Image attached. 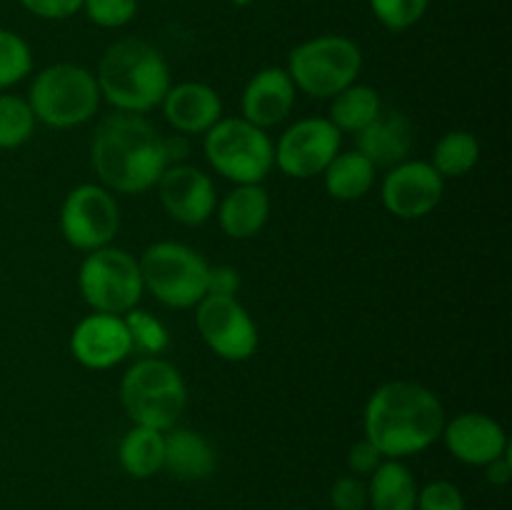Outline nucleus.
<instances>
[{
  "label": "nucleus",
  "mask_w": 512,
  "mask_h": 510,
  "mask_svg": "<svg viewBox=\"0 0 512 510\" xmlns=\"http://www.w3.org/2000/svg\"><path fill=\"white\" fill-rule=\"evenodd\" d=\"M480 163V143L470 130H450L435 143L433 165L443 178H463Z\"/></svg>",
  "instance_id": "obj_26"
},
{
  "label": "nucleus",
  "mask_w": 512,
  "mask_h": 510,
  "mask_svg": "<svg viewBox=\"0 0 512 510\" xmlns=\"http://www.w3.org/2000/svg\"><path fill=\"white\" fill-rule=\"evenodd\" d=\"M20 5L40 20H68L83 10V0H20Z\"/></svg>",
  "instance_id": "obj_34"
},
{
  "label": "nucleus",
  "mask_w": 512,
  "mask_h": 510,
  "mask_svg": "<svg viewBox=\"0 0 512 510\" xmlns=\"http://www.w3.org/2000/svg\"><path fill=\"white\" fill-rule=\"evenodd\" d=\"M35 115L28 98L0 93V150H13L28 143L35 133Z\"/></svg>",
  "instance_id": "obj_27"
},
{
  "label": "nucleus",
  "mask_w": 512,
  "mask_h": 510,
  "mask_svg": "<svg viewBox=\"0 0 512 510\" xmlns=\"http://www.w3.org/2000/svg\"><path fill=\"white\" fill-rule=\"evenodd\" d=\"M330 105V123L340 130V133H360L365 125L373 123L375 118L383 110V100L380 93L370 85H348L345 90H340Z\"/></svg>",
  "instance_id": "obj_25"
},
{
  "label": "nucleus",
  "mask_w": 512,
  "mask_h": 510,
  "mask_svg": "<svg viewBox=\"0 0 512 510\" xmlns=\"http://www.w3.org/2000/svg\"><path fill=\"white\" fill-rule=\"evenodd\" d=\"M70 353L88 370H110L123 363L133 353L123 315H85L70 335Z\"/></svg>",
  "instance_id": "obj_15"
},
{
  "label": "nucleus",
  "mask_w": 512,
  "mask_h": 510,
  "mask_svg": "<svg viewBox=\"0 0 512 510\" xmlns=\"http://www.w3.org/2000/svg\"><path fill=\"white\" fill-rule=\"evenodd\" d=\"M85 18L105 30H118L133 23L138 15V0H83Z\"/></svg>",
  "instance_id": "obj_31"
},
{
  "label": "nucleus",
  "mask_w": 512,
  "mask_h": 510,
  "mask_svg": "<svg viewBox=\"0 0 512 510\" xmlns=\"http://www.w3.org/2000/svg\"><path fill=\"white\" fill-rule=\"evenodd\" d=\"M203 135L205 160L230 183H263L275 168L273 140L263 128L245 118H220Z\"/></svg>",
  "instance_id": "obj_8"
},
{
  "label": "nucleus",
  "mask_w": 512,
  "mask_h": 510,
  "mask_svg": "<svg viewBox=\"0 0 512 510\" xmlns=\"http://www.w3.org/2000/svg\"><path fill=\"white\" fill-rule=\"evenodd\" d=\"M215 465H218L215 448L198 430L175 428L165 433L163 470H168L173 478L185 480V483L205 480L213 475Z\"/></svg>",
  "instance_id": "obj_21"
},
{
  "label": "nucleus",
  "mask_w": 512,
  "mask_h": 510,
  "mask_svg": "<svg viewBox=\"0 0 512 510\" xmlns=\"http://www.w3.org/2000/svg\"><path fill=\"white\" fill-rule=\"evenodd\" d=\"M335 510H368V483L358 475H343L330 488Z\"/></svg>",
  "instance_id": "obj_33"
},
{
  "label": "nucleus",
  "mask_w": 512,
  "mask_h": 510,
  "mask_svg": "<svg viewBox=\"0 0 512 510\" xmlns=\"http://www.w3.org/2000/svg\"><path fill=\"white\" fill-rule=\"evenodd\" d=\"M415 510H465V498L450 480H430L418 490Z\"/></svg>",
  "instance_id": "obj_32"
},
{
  "label": "nucleus",
  "mask_w": 512,
  "mask_h": 510,
  "mask_svg": "<svg viewBox=\"0 0 512 510\" xmlns=\"http://www.w3.org/2000/svg\"><path fill=\"white\" fill-rule=\"evenodd\" d=\"M375 20L390 33H403L423 20L430 0H368Z\"/></svg>",
  "instance_id": "obj_30"
},
{
  "label": "nucleus",
  "mask_w": 512,
  "mask_h": 510,
  "mask_svg": "<svg viewBox=\"0 0 512 510\" xmlns=\"http://www.w3.org/2000/svg\"><path fill=\"white\" fill-rule=\"evenodd\" d=\"M343 133L328 118H303L280 135L275 148V165L280 173L295 180L323 175L330 160L340 153Z\"/></svg>",
  "instance_id": "obj_12"
},
{
  "label": "nucleus",
  "mask_w": 512,
  "mask_h": 510,
  "mask_svg": "<svg viewBox=\"0 0 512 510\" xmlns=\"http://www.w3.org/2000/svg\"><path fill=\"white\" fill-rule=\"evenodd\" d=\"M218 225L228 238L250 240L270 218V195L263 183L235 185L218 205Z\"/></svg>",
  "instance_id": "obj_20"
},
{
  "label": "nucleus",
  "mask_w": 512,
  "mask_h": 510,
  "mask_svg": "<svg viewBox=\"0 0 512 510\" xmlns=\"http://www.w3.org/2000/svg\"><path fill=\"white\" fill-rule=\"evenodd\" d=\"M120 230V208L115 195L98 183H83L65 195L60 205V233L75 250L105 248Z\"/></svg>",
  "instance_id": "obj_10"
},
{
  "label": "nucleus",
  "mask_w": 512,
  "mask_h": 510,
  "mask_svg": "<svg viewBox=\"0 0 512 510\" xmlns=\"http://www.w3.org/2000/svg\"><path fill=\"white\" fill-rule=\"evenodd\" d=\"M240 290V273L230 265H213L208 270V295H223V298H235Z\"/></svg>",
  "instance_id": "obj_36"
},
{
  "label": "nucleus",
  "mask_w": 512,
  "mask_h": 510,
  "mask_svg": "<svg viewBox=\"0 0 512 510\" xmlns=\"http://www.w3.org/2000/svg\"><path fill=\"white\" fill-rule=\"evenodd\" d=\"M125 328H128L130 343H133L135 353L145 355V358H153L168 350L170 345V333L153 313L148 310L133 308L123 315Z\"/></svg>",
  "instance_id": "obj_28"
},
{
  "label": "nucleus",
  "mask_w": 512,
  "mask_h": 510,
  "mask_svg": "<svg viewBox=\"0 0 512 510\" xmlns=\"http://www.w3.org/2000/svg\"><path fill=\"white\" fill-rule=\"evenodd\" d=\"M445 195V178L428 160H403L388 168L380 185L385 210L400 220H418L433 213Z\"/></svg>",
  "instance_id": "obj_13"
},
{
  "label": "nucleus",
  "mask_w": 512,
  "mask_h": 510,
  "mask_svg": "<svg viewBox=\"0 0 512 510\" xmlns=\"http://www.w3.org/2000/svg\"><path fill=\"white\" fill-rule=\"evenodd\" d=\"M165 150H168L170 165L180 163V160L188 155V143H185V135H173V138H165Z\"/></svg>",
  "instance_id": "obj_38"
},
{
  "label": "nucleus",
  "mask_w": 512,
  "mask_h": 510,
  "mask_svg": "<svg viewBox=\"0 0 512 510\" xmlns=\"http://www.w3.org/2000/svg\"><path fill=\"white\" fill-rule=\"evenodd\" d=\"M78 288L93 313L125 315L138 308L145 290L138 258L115 245L90 250L80 263Z\"/></svg>",
  "instance_id": "obj_9"
},
{
  "label": "nucleus",
  "mask_w": 512,
  "mask_h": 510,
  "mask_svg": "<svg viewBox=\"0 0 512 510\" xmlns=\"http://www.w3.org/2000/svg\"><path fill=\"white\" fill-rule=\"evenodd\" d=\"M95 80L105 103L135 115L158 108L173 85L165 55L143 38H120L108 45Z\"/></svg>",
  "instance_id": "obj_3"
},
{
  "label": "nucleus",
  "mask_w": 512,
  "mask_h": 510,
  "mask_svg": "<svg viewBox=\"0 0 512 510\" xmlns=\"http://www.w3.org/2000/svg\"><path fill=\"white\" fill-rule=\"evenodd\" d=\"M383 455H380V450L375 448L370 440H358V443L353 445V448L348 450V468L350 473L358 475V478H363V475H370L375 468H378L380 463H383Z\"/></svg>",
  "instance_id": "obj_35"
},
{
  "label": "nucleus",
  "mask_w": 512,
  "mask_h": 510,
  "mask_svg": "<svg viewBox=\"0 0 512 510\" xmlns=\"http://www.w3.org/2000/svg\"><path fill=\"white\" fill-rule=\"evenodd\" d=\"M445 425V408L438 395L420 383L390 380L370 395L363 413L365 440L383 458L403 460L438 443Z\"/></svg>",
  "instance_id": "obj_2"
},
{
  "label": "nucleus",
  "mask_w": 512,
  "mask_h": 510,
  "mask_svg": "<svg viewBox=\"0 0 512 510\" xmlns=\"http://www.w3.org/2000/svg\"><path fill=\"white\" fill-rule=\"evenodd\" d=\"M160 108L180 135H203L223 118V100L218 90L198 80L170 85Z\"/></svg>",
  "instance_id": "obj_18"
},
{
  "label": "nucleus",
  "mask_w": 512,
  "mask_h": 510,
  "mask_svg": "<svg viewBox=\"0 0 512 510\" xmlns=\"http://www.w3.org/2000/svg\"><path fill=\"white\" fill-rule=\"evenodd\" d=\"M323 185L333 200L353 203L365 198L375 185V165L358 150H345L335 155L323 170Z\"/></svg>",
  "instance_id": "obj_23"
},
{
  "label": "nucleus",
  "mask_w": 512,
  "mask_h": 510,
  "mask_svg": "<svg viewBox=\"0 0 512 510\" xmlns=\"http://www.w3.org/2000/svg\"><path fill=\"white\" fill-rule=\"evenodd\" d=\"M512 478V463H510V450L505 455H500V458H495L493 463L485 465V480H488L490 485H498V488H503V485H508Z\"/></svg>",
  "instance_id": "obj_37"
},
{
  "label": "nucleus",
  "mask_w": 512,
  "mask_h": 510,
  "mask_svg": "<svg viewBox=\"0 0 512 510\" xmlns=\"http://www.w3.org/2000/svg\"><path fill=\"white\" fill-rule=\"evenodd\" d=\"M285 70L295 90H303L310 98H335L358 80L363 50L345 35H315L290 50Z\"/></svg>",
  "instance_id": "obj_6"
},
{
  "label": "nucleus",
  "mask_w": 512,
  "mask_h": 510,
  "mask_svg": "<svg viewBox=\"0 0 512 510\" xmlns=\"http://www.w3.org/2000/svg\"><path fill=\"white\" fill-rule=\"evenodd\" d=\"M415 145L413 123L395 108H383L378 118L355 133V150L375 168H393L410 158Z\"/></svg>",
  "instance_id": "obj_19"
},
{
  "label": "nucleus",
  "mask_w": 512,
  "mask_h": 510,
  "mask_svg": "<svg viewBox=\"0 0 512 510\" xmlns=\"http://www.w3.org/2000/svg\"><path fill=\"white\" fill-rule=\"evenodd\" d=\"M440 438L455 460L478 468H485L510 450L503 425L485 413H460L453 420H445Z\"/></svg>",
  "instance_id": "obj_16"
},
{
  "label": "nucleus",
  "mask_w": 512,
  "mask_h": 510,
  "mask_svg": "<svg viewBox=\"0 0 512 510\" xmlns=\"http://www.w3.org/2000/svg\"><path fill=\"white\" fill-rule=\"evenodd\" d=\"M253 0H233V5H238V8H245V5H250Z\"/></svg>",
  "instance_id": "obj_39"
},
{
  "label": "nucleus",
  "mask_w": 512,
  "mask_h": 510,
  "mask_svg": "<svg viewBox=\"0 0 512 510\" xmlns=\"http://www.w3.org/2000/svg\"><path fill=\"white\" fill-rule=\"evenodd\" d=\"M418 480L403 460L385 458L370 473L368 508L370 510H415L418 505Z\"/></svg>",
  "instance_id": "obj_22"
},
{
  "label": "nucleus",
  "mask_w": 512,
  "mask_h": 510,
  "mask_svg": "<svg viewBox=\"0 0 512 510\" xmlns=\"http://www.w3.org/2000/svg\"><path fill=\"white\" fill-rule=\"evenodd\" d=\"M120 403L133 425L168 433L188 405V388L170 360L140 358L120 380Z\"/></svg>",
  "instance_id": "obj_4"
},
{
  "label": "nucleus",
  "mask_w": 512,
  "mask_h": 510,
  "mask_svg": "<svg viewBox=\"0 0 512 510\" xmlns=\"http://www.w3.org/2000/svg\"><path fill=\"white\" fill-rule=\"evenodd\" d=\"M95 73L78 63H55L40 70L28 90V103L38 123L55 130L78 128L100 108Z\"/></svg>",
  "instance_id": "obj_5"
},
{
  "label": "nucleus",
  "mask_w": 512,
  "mask_h": 510,
  "mask_svg": "<svg viewBox=\"0 0 512 510\" xmlns=\"http://www.w3.org/2000/svg\"><path fill=\"white\" fill-rule=\"evenodd\" d=\"M143 288L168 308H195L208 295V260L175 240L148 245L138 258Z\"/></svg>",
  "instance_id": "obj_7"
},
{
  "label": "nucleus",
  "mask_w": 512,
  "mask_h": 510,
  "mask_svg": "<svg viewBox=\"0 0 512 510\" xmlns=\"http://www.w3.org/2000/svg\"><path fill=\"white\" fill-rule=\"evenodd\" d=\"M295 85L285 68H263L245 83L240 110L248 123L268 130L280 125L295 108Z\"/></svg>",
  "instance_id": "obj_17"
},
{
  "label": "nucleus",
  "mask_w": 512,
  "mask_h": 510,
  "mask_svg": "<svg viewBox=\"0 0 512 510\" xmlns=\"http://www.w3.org/2000/svg\"><path fill=\"white\" fill-rule=\"evenodd\" d=\"M33 70V50L28 40L15 30L0 28V90H8L25 80Z\"/></svg>",
  "instance_id": "obj_29"
},
{
  "label": "nucleus",
  "mask_w": 512,
  "mask_h": 510,
  "mask_svg": "<svg viewBox=\"0 0 512 510\" xmlns=\"http://www.w3.org/2000/svg\"><path fill=\"white\" fill-rule=\"evenodd\" d=\"M195 328L205 345L230 363H243L258 350V325L238 298L205 295L195 305Z\"/></svg>",
  "instance_id": "obj_11"
},
{
  "label": "nucleus",
  "mask_w": 512,
  "mask_h": 510,
  "mask_svg": "<svg viewBox=\"0 0 512 510\" xmlns=\"http://www.w3.org/2000/svg\"><path fill=\"white\" fill-rule=\"evenodd\" d=\"M90 165L110 193L140 195L155 188L170 165L165 135L145 115L115 110L95 125Z\"/></svg>",
  "instance_id": "obj_1"
},
{
  "label": "nucleus",
  "mask_w": 512,
  "mask_h": 510,
  "mask_svg": "<svg viewBox=\"0 0 512 510\" xmlns=\"http://www.w3.org/2000/svg\"><path fill=\"white\" fill-rule=\"evenodd\" d=\"M165 433L143 425H133L118 445L120 468L135 480L153 478L163 470Z\"/></svg>",
  "instance_id": "obj_24"
},
{
  "label": "nucleus",
  "mask_w": 512,
  "mask_h": 510,
  "mask_svg": "<svg viewBox=\"0 0 512 510\" xmlns=\"http://www.w3.org/2000/svg\"><path fill=\"white\" fill-rule=\"evenodd\" d=\"M155 188L165 213L190 228L208 223L218 205V193L210 175L188 163L168 165Z\"/></svg>",
  "instance_id": "obj_14"
}]
</instances>
